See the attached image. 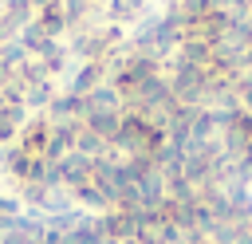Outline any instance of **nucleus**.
Here are the masks:
<instances>
[{"label":"nucleus","instance_id":"obj_1","mask_svg":"<svg viewBox=\"0 0 252 244\" xmlns=\"http://www.w3.org/2000/svg\"><path fill=\"white\" fill-rule=\"evenodd\" d=\"M102 71H106L102 63H83V67L75 71V79H71L67 94H79V98H83V94H91V91L102 83Z\"/></svg>","mask_w":252,"mask_h":244}]
</instances>
